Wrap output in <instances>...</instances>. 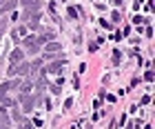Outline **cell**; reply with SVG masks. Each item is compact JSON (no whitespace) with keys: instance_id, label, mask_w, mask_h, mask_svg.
Listing matches in <instances>:
<instances>
[{"instance_id":"6da1fadb","label":"cell","mask_w":155,"mask_h":129,"mask_svg":"<svg viewBox=\"0 0 155 129\" xmlns=\"http://www.w3.org/2000/svg\"><path fill=\"white\" fill-rule=\"evenodd\" d=\"M20 60H22V51H20V49H13V51H11V62L16 65V62H20Z\"/></svg>"},{"instance_id":"7a4b0ae2","label":"cell","mask_w":155,"mask_h":129,"mask_svg":"<svg viewBox=\"0 0 155 129\" xmlns=\"http://www.w3.org/2000/svg\"><path fill=\"white\" fill-rule=\"evenodd\" d=\"M47 51H49V53H51V51H60V45H56V43L51 45V43H49V45H47Z\"/></svg>"},{"instance_id":"3957f363","label":"cell","mask_w":155,"mask_h":129,"mask_svg":"<svg viewBox=\"0 0 155 129\" xmlns=\"http://www.w3.org/2000/svg\"><path fill=\"white\" fill-rule=\"evenodd\" d=\"M18 36H20V38H27V27H20V29H18Z\"/></svg>"}]
</instances>
